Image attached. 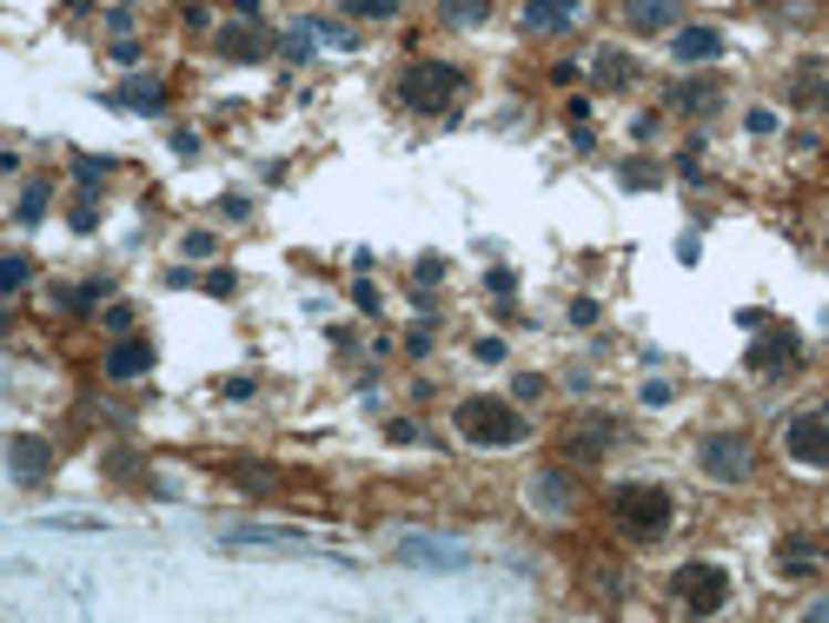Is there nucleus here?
<instances>
[{"label":"nucleus","mask_w":829,"mask_h":623,"mask_svg":"<svg viewBox=\"0 0 829 623\" xmlns=\"http://www.w3.org/2000/svg\"><path fill=\"white\" fill-rule=\"evenodd\" d=\"M671 518H677V505H671V491H657V485H618V491H611V525H618L631 544L671 538Z\"/></svg>","instance_id":"nucleus-1"},{"label":"nucleus","mask_w":829,"mask_h":623,"mask_svg":"<svg viewBox=\"0 0 829 623\" xmlns=\"http://www.w3.org/2000/svg\"><path fill=\"white\" fill-rule=\"evenodd\" d=\"M458 438L485 445V451H511V445L531 438V425H525V412L511 398H465L458 405Z\"/></svg>","instance_id":"nucleus-2"},{"label":"nucleus","mask_w":829,"mask_h":623,"mask_svg":"<svg viewBox=\"0 0 829 623\" xmlns=\"http://www.w3.org/2000/svg\"><path fill=\"white\" fill-rule=\"evenodd\" d=\"M458 93H465V73L445 66V60H412L405 80H398V100H405L412 113H445Z\"/></svg>","instance_id":"nucleus-3"},{"label":"nucleus","mask_w":829,"mask_h":623,"mask_svg":"<svg viewBox=\"0 0 829 623\" xmlns=\"http://www.w3.org/2000/svg\"><path fill=\"white\" fill-rule=\"evenodd\" d=\"M697 465H704V478H717V485H744L757 458H750V438H737V432H717V438H704Z\"/></svg>","instance_id":"nucleus-4"},{"label":"nucleus","mask_w":829,"mask_h":623,"mask_svg":"<svg viewBox=\"0 0 829 623\" xmlns=\"http://www.w3.org/2000/svg\"><path fill=\"white\" fill-rule=\"evenodd\" d=\"M677 604L697 611V617H717V611L730 604L724 571H717V564H684V571H677Z\"/></svg>","instance_id":"nucleus-5"},{"label":"nucleus","mask_w":829,"mask_h":623,"mask_svg":"<svg viewBox=\"0 0 829 623\" xmlns=\"http://www.w3.org/2000/svg\"><path fill=\"white\" fill-rule=\"evenodd\" d=\"M784 451H790L797 465L829 471V412H797V418L784 425Z\"/></svg>","instance_id":"nucleus-6"},{"label":"nucleus","mask_w":829,"mask_h":623,"mask_svg":"<svg viewBox=\"0 0 829 623\" xmlns=\"http://www.w3.org/2000/svg\"><path fill=\"white\" fill-rule=\"evenodd\" d=\"M797 359H804V339H797L790 325H770V332L750 345V372H764V378H784Z\"/></svg>","instance_id":"nucleus-7"},{"label":"nucleus","mask_w":829,"mask_h":623,"mask_svg":"<svg viewBox=\"0 0 829 623\" xmlns=\"http://www.w3.org/2000/svg\"><path fill=\"white\" fill-rule=\"evenodd\" d=\"M7 471H13V485H46V478H53V445L13 432V438H7Z\"/></svg>","instance_id":"nucleus-8"},{"label":"nucleus","mask_w":829,"mask_h":623,"mask_svg":"<svg viewBox=\"0 0 829 623\" xmlns=\"http://www.w3.org/2000/svg\"><path fill=\"white\" fill-rule=\"evenodd\" d=\"M398 564H425V571H465L472 551L445 544V538H398Z\"/></svg>","instance_id":"nucleus-9"},{"label":"nucleus","mask_w":829,"mask_h":623,"mask_svg":"<svg viewBox=\"0 0 829 623\" xmlns=\"http://www.w3.org/2000/svg\"><path fill=\"white\" fill-rule=\"evenodd\" d=\"M219 544H226V551H286V558H312V544L292 538V531H226Z\"/></svg>","instance_id":"nucleus-10"},{"label":"nucleus","mask_w":829,"mask_h":623,"mask_svg":"<svg viewBox=\"0 0 829 623\" xmlns=\"http://www.w3.org/2000/svg\"><path fill=\"white\" fill-rule=\"evenodd\" d=\"M671 53H677L684 66H711V60L724 53V33H717V27H677Z\"/></svg>","instance_id":"nucleus-11"},{"label":"nucleus","mask_w":829,"mask_h":623,"mask_svg":"<svg viewBox=\"0 0 829 623\" xmlns=\"http://www.w3.org/2000/svg\"><path fill=\"white\" fill-rule=\"evenodd\" d=\"M159 100H166L159 73H133V80L113 93V106H126V113H159Z\"/></svg>","instance_id":"nucleus-12"},{"label":"nucleus","mask_w":829,"mask_h":623,"mask_svg":"<svg viewBox=\"0 0 829 623\" xmlns=\"http://www.w3.org/2000/svg\"><path fill=\"white\" fill-rule=\"evenodd\" d=\"M677 0H624V20L638 27V33H664V27H677Z\"/></svg>","instance_id":"nucleus-13"},{"label":"nucleus","mask_w":829,"mask_h":623,"mask_svg":"<svg viewBox=\"0 0 829 623\" xmlns=\"http://www.w3.org/2000/svg\"><path fill=\"white\" fill-rule=\"evenodd\" d=\"M578 20V0H525V27L531 33H558Z\"/></svg>","instance_id":"nucleus-14"},{"label":"nucleus","mask_w":829,"mask_h":623,"mask_svg":"<svg viewBox=\"0 0 829 623\" xmlns=\"http://www.w3.org/2000/svg\"><path fill=\"white\" fill-rule=\"evenodd\" d=\"M146 365H153V345H146V339H126V345L106 352V378H139Z\"/></svg>","instance_id":"nucleus-15"},{"label":"nucleus","mask_w":829,"mask_h":623,"mask_svg":"<svg viewBox=\"0 0 829 623\" xmlns=\"http://www.w3.org/2000/svg\"><path fill=\"white\" fill-rule=\"evenodd\" d=\"M219 53H226V60H259V33H252V27H226V33H219Z\"/></svg>","instance_id":"nucleus-16"},{"label":"nucleus","mask_w":829,"mask_h":623,"mask_svg":"<svg viewBox=\"0 0 829 623\" xmlns=\"http://www.w3.org/2000/svg\"><path fill=\"white\" fill-rule=\"evenodd\" d=\"M817 564H823V551H817V544H797V538L784 544V571H817Z\"/></svg>","instance_id":"nucleus-17"},{"label":"nucleus","mask_w":829,"mask_h":623,"mask_svg":"<svg viewBox=\"0 0 829 623\" xmlns=\"http://www.w3.org/2000/svg\"><path fill=\"white\" fill-rule=\"evenodd\" d=\"M339 7H345L352 20H392V13H398V0H339Z\"/></svg>","instance_id":"nucleus-18"},{"label":"nucleus","mask_w":829,"mask_h":623,"mask_svg":"<svg viewBox=\"0 0 829 623\" xmlns=\"http://www.w3.org/2000/svg\"><path fill=\"white\" fill-rule=\"evenodd\" d=\"M46 531H80V538H86V531H106V525L86 518V511H60V518H46Z\"/></svg>","instance_id":"nucleus-19"},{"label":"nucleus","mask_w":829,"mask_h":623,"mask_svg":"<svg viewBox=\"0 0 829 623\" xmlns=\"http://www.w3.org/2000/svg\"><path fill=\"white\" fill-rule=\"evenodd\" d=\"M40 212H46V186H40V179H33V186H27V193H20V212H13V219H27V226H33V219H40Z\"/></svg>","instance_id":"nucleus-20"},{"label":"nucleus","mask_w":829,"mask_h":623,"mask_svg":"<svg viewBox=\"0 0 829 623\" xmlns=\"http://www.w3.org/2000/svg\"><path fill=\"white\" fill-rule=\"evenodd\" d=\"M485 13H491V0H445V20H458V27H465V20H485Z\"/></svg>","instance_id":"nucleus-21"},{"label":"nucleus","mask_w":829,"mask_h":623,"mask_svg":"<svg viewBox=\"0 0 829 623\" xmlns=\"http://www.w3.org/2000/svg\"><path fill=\"white\" fill-rule=\"evenodd\" d=\"M27 285V259L13 252V259H0V292H20Z\"/></svg>","instance_id":"nucleus-22"},{"label":"nucleus","mask_w":829,"mask_h":623,"mask_svg":"<svg viewBox=\"0 0 829 623\" xmlns=\"http://www.w3.org/2000/svg\"><path fill=\"white\" fill-rule=\"evenodd\" d=\"M598 80H604V86H624V80H631V60H611V53H604V60H598Z\"/></svg>","instance_id":"nucleus-23"},{"label":"nucleus","mask_w":829,"mask_h":623,"mask_svg":"<svg viewBox=\"0 0 829 623\" xmlns=\"http://www.w3.org/2000/svg\"><path fill=\"white\" fill-rule=\"evenodd\" d=\"M671 106H684V113H691V106H711V86H677Z\"/></svg>","instance_id":"nucleus-24"},{"label":"nucleus","mask_w":829,"mask_h":623,"mask_svg":"<svg viewBox=\"0 0 829 623\" xmlns=\"http://www.w3.org/2000/svg\"><path fill=\"white\" fill-rule=\"evenodd\" d=\"M810 93L829 100V73H804V80H797V100H810Z\"/></svg>","instance_id":"nucleus-25"},{"label":"nucleus","mask_w":829,"mask_h":623,"mask_svg":"<svg viewBox=\"0 0 829 623\" xmlns=\"http://www.w3.org/2000/svg\"><path fill=\"white\" fill-rule=\"evenodd\" d=\"M764 7H770V0H764Z\"/></svg>","instance_id":"nucleus-26"}]
</instances>
